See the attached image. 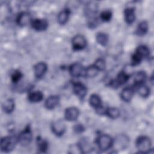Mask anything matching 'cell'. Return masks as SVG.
<instances>
[{
  "instance_id": "cell-26",
  "label": "cell",
  "mask_w": 154,
  "mask_h": 154,
  "mask_svg": "<svg viewBox=\"0 0 154 154\" xmlns=\"http://www.w3.org/2000/svg\"><path fill=\"white\" fill-rule=\"evenodd\" d=\"M89 103L90 105L95 109L102 105V100L100 96L96 94H92L89 98Z\"/></svg>"
},
{
  "instance_id": "cell-32",
  "label": "cell",
  "mask_w": 154,
  "mask_h": 154,
  "mask_svg": "<svg viewBox=\"0 0 154 154\" xmlns=\"http://www.w3.org/2000/svg\"><path fill=\"white\" fill-rule=\"evenodd\" d=\"M99 71H102L105 69L106 63L103 58H97L93 64Z\"/></svg>"
},
{
  "instance_id": "cell-8",
  "label": "cell",
  "mask_w": 154,
  "mask_h": 154,
  "mask_svg": "<svg viewBox=\"0 0 154 154\" xmlns=\"http://www.w3.org/2000/svg\"><path fill=\"white\" fill-rule=\"evenodd\" d=\"M129 76L124 71H121L117 76V78L111 81L109 83L110 85L112 87L116 88L119 86L125 84L129 79Z\"/></svg>"
},
{
  "instance_id": "cell-3",
  "label": "cell",
  "mask_w": 154,
  "mask_h": 154,
  "mask_svg": "<svg viewBox=\"0 0 154 154\" xmlns=\"http://www.w3.org/2000/svg\"><path fill=\"white\" fill-rule=\"evenodd\" d=\"M17 141V138L13 136L4 137L1 140V149L4 152H10L13 150Z\"/></svg>"
},
{
  "instance_id": "cell-6",
  "label": "cell",
  "mask_w": 154,
  "mask_h": 154,
  "mask_svg": "<svg viewBox=\"0 0 154 154\" xmlns=\"http://www.w3.org/2000/svg\"><path fill=\"white\" fill-rule=\"evenodd\" d=\"M51 129L55 135L60 137L64 134L66 130V125L63 120H58L52 123Z\"/></svg>"
},
{
  "instance_id": "cell-2",
  "label": "cell",
  "mask_w": 154,
  "mask_h": 154,
  "mask_svg": "<svg viewBox=\"0 0 154 154\" xmlns=\"http://www.w3.org/2000/svg\"><path fill=\"white\" fill-rule=\"evenodd\" d=\"M137 149L140 153H146L149 152L151 149V141L150 139L146 136L139 137L135 142Z\"/></svg>"
},
{
  "instance_id": "cell-14",
  "label": "cell",
  "mask_w": 154,
  "mask_h": 154,
  "mask_svg": "<svg viewBox=\"0 0 154 154\" xmlns=\"http://www.w3.org/2000/svg\"><path fill=\"white\" fill-rule=\"evenodd\" d=\"M84 67L81 64L79 63H75L72 64L69 67V72L73 77H79L83 75Z\"/></svg>"
},
{
  "instance_id": "cell-18",
  "label": "cell",
  "mask_w": 154,
  "mask_h": 154,
  "mask_svg": "<svg viewBox=\"0 0 154 154\" xmlns=\"http://www.w3.org/2000/svg\"><path fill=\"white\" fill-rule=\"evenodd\" d=\"M134 94V88L132 87H126L122 90L120 93V97L125 102H129L132 98Z\"/></svg>"
},
{
  "instance_id": "cell-31",
  "label": "cell",
  "mask_w": 154,
  "mask_h": 154,
  "mask_svg": "<svg viewBox=\"0 0 154 154\" xmlns=\"http://www.w3.org/2000/svg\"><path fill=\"white\" fill-rule=\"evenodd\" d=\"M112 17V12L109 10H105L100 14V18L103 22H108Z\"/></svg>"
},
{
  "instance_id": "cell-28",
  "label": "cell",
  "mask_w": 154,
  "mask_h": 154,
  "mask_svg": "<svg viewBox=\"0 0 154 154\" xmlns=\"http://www.w3.org/2000/svg\"><path fill=\"white\" fill-rule=\"evenodd\" d=\"M137 92L140 96L143 97H146L150 94V88L149 87L144 84H141L137 85Z\"/></svg>"
},
{
  "instance_id": "cell-23",
  "label": "cell",
  "mask_w": 154,
  "mask_h": 154,
  "mask_svg": "<svg viewBox=\"0 0 154 154\" xmlns=\"http://www.w3.org/2000/svg\"><path fill=\"white\" fill-rule=\"evenodd\" d=\"M28 98L30 102L36 103L40 102L43 99V94L40 91H35L29 93Z\"/></svg>"
},
{
  "instance_id": "cell-1",
  "label": "cell",
  "mask_w": 154,
  "mask_h": 154,
  "mask_svg": "<svg viewBox=\"0 0 154 154\" xmlns=\"http://www.w3.org/2000/svg\"><path fill=\"white\" fill-rule=\"evenodd\" d=\"M113 140L109 135L102 134L97 137L96 144L100 150L106 151L113 146Z\"/></svg>"
},
{
  "instance_id": "cell-27",
  "label": "cell",
  "mask_w": 154,
  "mask_h": 154,
  "mask_svg": "<svg viewBox=\"0 0 154 154\" xmlns=\"http://www.w3.org/2000/svg\"><path fill=\"white\" fill-rule=\"evenodd\" d=\"M96 39L99 45L102 46H105L108 42V35L105 32H99L96 34Z\"/></svg>"
},
{
  "instance_id": "cell-16",
  "label": "cell",
  "mask_w": 154,
  "mask_h": 154,
  "mask_svg": "<svg viewBox=\"0 0 154 154\" xmlns=\"http://www.w3.org/2000/svg\"><path fill=\"white\" fill-rule=\"evenodd\" d=\"M97 4L96 2H90L85 6V14L89 18L95 17V14L97 11Z\"/></svg>"
},
{
  "instance_id": "cell-7",
  "label": "cell",
  "mask_w": 154,
  "mask_h": 154,
  "mask_svg": "<svg viewBox=\"0 0 154 154\" xmlns=\"http://www.w3.org/2000/svg\"><path fill=\"white\" fill-rule=\"evenodd\" d=\"M129 142V138L125 135H119L117 136L115 140H113V145L117 150L125 149L128 146Z\"/></svg>"
},
{
  "instance_id": "cell-24",
  "label": "cell",
  "mask_w": 154,
  "mask_h": 154,
  "mask_svg": "<svg viewBox=\"0 0 154 154\" xmlns=\"http://www.w3.org/2000/svg\"><path fill=\"white\" fill-rule=\"evenodd\" d=\"M99 72L97 68L93 64L89 66L84 69L83 75L87 78H93L96 76Z\"/></svg>"
},
{
  "instance_id": "cell-22",
  "label": "cell",
  "mask_w": 154,
  "mask_h": 154,
  "mask_svg": "<svg viewBox=\"0 0 154 154\" xmlns=\"http://www.w3.org/2000/svg\"><path fill=\"white\" fill-rule=\"evenodd\" d=\"M15 103L13 99L10 98L6 100L2 104V109L3 111L7 114L11 113L14 109Z\"/></svg>"
},
{
  "instance_id": "cell-25",
  "label": "cell",
  "mask_w": 154,
  "mask_h": 154,
  "mask_svg": "<svg viewBox=\"0 0 154 154\" xmlns=\"http://www.w3.org/2000/svg\"><path fill=\"white\" fill-rule=\"evenodd\" d=\"M148 23L145 20H143L138 23L135 33L138 35H144L147 33L148 31Z\"/></svg>"
},
{
  "instance_id": "cell-17",
  "label": "cell",
  "mask_w": 154,
  "mask_h": 154,
  "mask_svg": "<svg viewBox=\"0 0 154 154\" xmlns=\"http://www.w3.org/2000/svg\"><path fill=\"white\" fill-rule=\"evenodd\" d=\"M124 17L125 20L128 24L132 23L135 19V9L134 7H126L124 10Z\"/></svg>"
},
{
  "instance_id": "cell-34",
  "label": "cell",
  "mask_w": 154,
  "mask_h": 154,
  "mask_svg": "<svg viewBox=\"0 0 154 154\" xmlns=\"http://www.w3.org/2000/svg\"><path fill=\"white\" fill-rule=\"evenodd\" d=\"M84 127L82 125H81V124H78V125H76L75 126H74V131L76 132H78V133H79V132H82L84 131Z\"/></svg>"
},
{
  "instance_id": "cell-30",
  "label": "cell",
  "mask_w": 154,
  "mask_h": 154,
  "mask_svg": "<svg viewBox=\"0 0 154 154\" xmlns=\"http://www.w3.org/2000/svg\"><path fill=\"white\" fill-rule=\"evenodd\" d=\"M37 144L38 150H39L41 152H46L48 148V142L42 139L41 137H38L37 140Z\"/></svg>"
},
{
  "instance_id": "cell-12",
  "label": "cell",
  "mask_w": 154,
  "mask_h": 154,
  "mask_svg": "<svg viewBox=\"0 0 154 154\" xmlns=\"http://www.w3.org/2000/svg\"><path fill=\"white\" fill-rule=\"evenodd\" d=\"M79 115V110L78 108L75 106H71L67 108L64 113L65 119L68 121H75L76 120Z\"/></svg>"
},
{
  "instance_id": "cell-10",
  "label": "cell",
  "mask_w": 154,
  "mask_h": 154,
  "mask_svg": "<svg viewBox=\"0 0 154 154\" xmlns=\"http://www.w3.org/2000/svg\"><path fill=\"white\" fill-rule=\"evenodd\" d=\"M31 14L26 11L20 12L16 17V23L20 26H25L29 23H31Z\"/></svg>"
},
{
  "instance_id": "cell-20",
  "label": "cell",
  "mask_w": 154,
  "mask_h": 154,
  "mask_svg": "<svg viewBox=\"0 0 154 154\" xmlns=\"http://www.w3.org/2000/svg\"><path fill=\"white\" fill-rule=\"evenodd\" d=\"M70 11L69 8L61 10L58 14V22L60 25H64L68 21Z\"/></svg>"
},
{
  "instance_id": "cell-29",
  "label": "cell",
  "mask_w": 154,
  "mask_h": 154,
  "mask_svg": "<svg viewBox=\"0 0 154 154\" xmlns=\"http://www.w3.org/2000/svg\"><path fill=\"white\" fill-rule=\"evenodd\" d=\"M105 114L108 116L109 118L115 119L119 117L120 116V111L118 108L115 107H109L107 108L106 109Z\"/></svg>"
},
{
  "instance_id": "cell-13",
  "label": "cell",
  "mask_w": 154,
  "mask_h": 154,
  "mask_svg": "<svg viewBox=\"0 0 154 154\" xmlns=\"http://www.w3.org/2000/svg\"><path fill=\"white\" fill-rule=\"evenodd\" d=\"M48 66L47 64L44 62L37 63L34 66V71L35 76L37 78H41L44 76L46 72L47 71Z\"/></svg>"
},
{
  "instance_id": "cell-33",
  "label": "cell",
  "mask_w": 154,
  "mask_h": 154,
  "mask_svg": "<svg viewBox=\"0 0 154 154\" xmlns=\"http://www.w3.org/2000/svg\"><path fill=\"white\" fill-rule=\"evenodd\" d=\"M22 77V73L19 70H15L13 72V73L11 74V81L14 83L19 82V81L20 80Z\"/></svg>"
},
{
  "instance_id": "cell-19",
  "label": "cell",
  "mask_w": 154,
  "mask_h": 154,
  "mask_svg": "<svg viewBox=\"0 0 154 154\" xmlns=\"http://www.w3.org/2000/svg\"><path fill=\"white\" fill-rule=\"evenodd\" d=\"M134 54L143 60V58H147L149 57L150 54V50L147 46L145 45H140L137 48Z\"/></svg>"
},
{
  "instance_id": "cell-4",
  "label": "cell",
  "mask_w": 154,
  "mask_h": 154,
  "mask_svg": "<svg viewBox=\"0 0 154 154\" xmlns=\"http://www.w3.org/2000/svg\"><path fill=\"white\" fill-rule=\"evenodd\" d=\"M32 135L30 126L28 125L18 135L17 141L23 146H28L32 141Z\"/></svg>"
},
{
  "instance_id": "cell-5",
  "label": "cell",
  "mask_w": 154,
  "mask_h": 154,
  "mask_svg": "<svg viewBox=\"0 0 154 154\" xmlns=\"http://www.w3.org/2000/svg\"><path fill=\"white\" fill-rule=\"evenodd\" d=\"M72 45V48L75 51H80L84 49L87 46L86 38L81 34H77L73 37Z\"/></svg>"
},
{
  "instance_id": "cell-11",
  "label": "cell",
  "mask_w": 154,
  "mask_h": 154,
  "mask_svg": "<svg viewBox=\"0 0 154 154\" xmlns=\"http://www.w3.org/2000/svg\"><path fill=\"white\" fill-rule=\"evenodd\" d=\"M32 28L37 31H43L47 29L48 22L45 19H35L31 21Z\"/></svg>"
},
{
  "instance_id": "cell-15",
  "label": "cell",
  "mask_w": 154,
  "mask_h": 154,
  "mask_svg": "<svg viewBox=\"0 0 154 154\" xmlns=\"http://www.w3.org/2000/svg\"><path fill=\"white\" fill-rule=\"evenodd\" d=\"M59 102L60 97L58 95H51L45 100V106L48 109H52L58 105Z\"/></svg>"
},
{
  "instance_id": "cell-21",
  "label": "cell",
  "mask_w": 154,
  "mask_h": 154,
  "mask_svg": "<svg viewBox=\"0 0 154 154\" xmlns=\"http://www.w3.org/2000/svg\"><path fill=\"white\" fill-rule=\"evenodd\" d=\"M147 78V75L145 72L139 71L137 72L134 77V82L135 85H138L144 84Z\"/></svg>"
},
{
  "instance_id": "cell-9",
  "label": "cell",
  "mask_w": 154,
  "mask_h": 154,
  "mask_svg": "<svg viewBox=\"0 0 154 154\" xmlns=\"http://www.w3.org/2000/svg\"><path fill=\"white\" fill-rule=\"evenodd\" d=\"M73 90L74 93L81 100L85 97L87 93V87L80 82H76L73 84Z\"/></svg>"
}]
</instances>
